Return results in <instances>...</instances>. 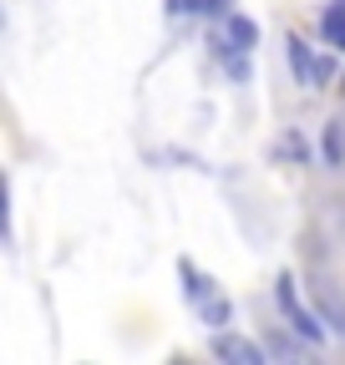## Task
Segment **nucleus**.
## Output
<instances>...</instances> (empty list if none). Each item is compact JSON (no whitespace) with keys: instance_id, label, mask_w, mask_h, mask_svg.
<instances>
[{"instance_id":"nucleus-1","label":"nucleus","mask_w":345,"mask_h":365,"mask_svg":"<svg viewBox=\"0 0 345 365\" xmlns=\"http://www.w3.org/2000/svg\"><path fill=\"white\" fill-rule=\"evenodd\" d=\"M274 299H279V309H284V319H289V330L305 340V345H320V340H325L320 314L299 304V284L289 279V274H279V279H274Z\"/></svg>"},{"instance_id":"nucleus-2","label":"nucleus","mask_w":345,"mask_h":365,"mask_svg":"<svg viewBox=\"0 0 345 365\" xmlns=\"http://www.w3.org/2000/svg\"><path fill=\"white\" fill-rule=\"evenodd\" d=\"M310 294H315V314H320V325L335 330L345 340V289L330 279V274H315L310 279Z\"/></svg>"},{"instance_id":"nucleus-3","label":"nucleus","mask_w":345,"mask_h":365,"mask_svg":"<svg viewBox=\"0 0 345 365\" xmlns=\"http://www.w3.org/2000/svg\"><path fill=\"white\" fill-rule=\"evenodd\" d=\"M208 350L219 360H234V365H259V360H264V350H259L254 340H244V335H213Z\"/></svg>"},{"instance_id":"nucleus-4","label":"nucleus","mask_w":345,"mask_h":365,"mask_svg":"<svg viewBox=\"0 0 345 365\" xmlns=\"http://www.w3.org/2000/svg\"><path fill=\"white\" fill-rule=\"evenodd\" d=\"M284 51H289L294 81H299V86H315V56H310V46L299 41V36H289V41H284Z\"/></svg>"},{"instance_id":"nucleus-5","label":"nucleus","mask_w":345,"mask_h":365,"mask_svg":"<svg viewBox=\"0 0 345 365\" xmlns=\"http://www.w3.org/2000/svg\"><path fill=\"white\" fill-rule=\"evenodd\" d=\"M178 274H183V294H188V299H193V304H198V299H208V294H213V279H208V274H198V269H193V264H188V259H178Z\"/></svg>"},{"instance_id":"nucleus-6","label":"nucleus","mask_w":345,"mask_h":365,"mask_svg":"<svg viewBox=\"0 0 345 365\" xmlns=\"http://www.w3.org/2000/svg\"><path fill=\"white\" fill-rule=\"evenodd\" d=\"M254 41H259V26L249 16H229V46L234 51H254Z\"/></svg>"},{"instance_id":"nucleus-7","label":"nucleus","mask_w":345,"mask_h":365,"mask_svg":"<svg viewBox=\"0 0 345 365\" xmlns=\"http://www.w3.org/2000/svg\"><path fill=\"white\" fill-rule=\"evenodd\" d=\"M198 314H203V325H213V330H219V325H229V299H219V294H208V299H198Z\"/></svg>"},{"instance_id":"nucleus-8","label":"nucleus","mask_w":345,"mask_h":365,"mask_svg":"<svg viewBox=\"0 0 345 365\" xmlns=\"http://www.w3.org/2000/svg\"><path fill=\"white\" fill-rule=\"evenodd\" d=\"M320 148H325V163H330V168L345 163V127H340V122L325 127V143H320Z\"/></svg>"},{"instance_id":"nucleus-9","label":"nucleus","mask_w":345,"mask_h":365,"mask_svg":"<svg viewBox=\"0 0 345 365\" xmlns=\"http://www.w3.org/2000/svg\"><path fill=\"white\" fill-rule=\"evenodd\" d=\"M274 158H289V163H310V148H305V137H299V132H284L279 143H274Z\"/></svg>"},{"instance_id":"nucleus-10","label":"nucleus","mask_w":345,"mask_h":365,"mask_svg":"<svg viewBox=\"0 0 345 365\" xmlns=\"http://www.w3.org/2000/svg\"><path fill=\"white\" fill-rule=\"evenodd\" d=\"M325 41L335 46V51H345V11H340V6L325 11Z\"/></svg>"},{"instance_id":"nucleus-11","label":"nucleus","mask_w":345,"mask_h":365,"mask_svg":"<svg viewBox=\"0 0 345 365\" xmlns=\"http://www.w3.org/2000/svg\"><path fill=\"white\" fill-rule=\"evenodd\" d=\"M269 355H284V360H294V355H299V345H294L289 335H269Z\"/></svg>"},{"instance_id":"nucleus-12","label":"nucleus","mask_w":345,"mask_h":365,"mask_svg":"<svg viewBox=\"0 0 345 365\" xmlns=\"http://www.w3.org/2000/svg\"><path fill=\"white\" fill-rule=\"evenodd\" d=\"M6 213H11V203H6V173H0V239L11 234V218Z\"/></svg>"},{"instance_id":"nucleus-13","label":"nucleus","mask_w":345,"mask_h":365,"mask_svg":"<svg viewBox=\"0 0 345 365\" xmlns=\"http://www.w3.org/2000/svg\"><path fill=\"white\" fill-rule=\"evenodd\" d=\"M168 11H172V16H183V11H203V0H168Z\"/></svg>"},{"instance_id":"nucleus-14","label":"nucleus","mask_w":345,"mask_h":365,"mask_svg":"<svg viewBox=\"0 0 345 365\" xmlns=\"http://www.w3.org/2000/svg\"><path fill=\"white\" fill-rule=\"evenodd\" d=\"M0 21H6V16H0Z\"/></svg>"}]
</instances>
